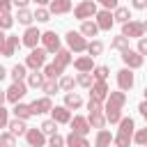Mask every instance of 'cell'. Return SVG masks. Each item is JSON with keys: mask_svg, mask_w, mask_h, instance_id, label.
<instances>
[{"mask_svg": "<svg viewBox=\"0 0 147 147\" xmlns=\"http://www.w3.org/2000/svg\"><path fill=\"white\" fill-rule=\"evenodd\" d=\"M96 2L94 0H83L80 5H76L74 7V16L78 18V21H87V18H94L96 16Z\"/></svg>", "mask_w": 147, "mask_h": 147, "instance_id": "1", "label": "cell"}, {"mask_svg": "<svg viewBox=\"0 0 147 147\" xmlns=\"http://www.w3.org/2000/svg\"><path fill=\"white\" fill-rule=\"evenodd\" d=\"M46 48H30V55L25 57V67L28 69H32V71H37V69H41L44 64H46Z\"/></svg>", "mask_w": 147, "mask_h": 147, "instance_id": "2", "label": "cell"}, {"mask_svg": "<svg viewBox=\"0 0 147 147\" xmlns=\"http://www.w3.org/2000/svg\"><path fill=\"white\" fill-rule=\"evenodd\" d=\"M5 94H7V101H9V103H18V101L28 94V83H25V80H16V83H11V85L5 90Z\"/></svg>", "mask_w": 147, "mask_h": 147, "instance_id": "3", "label": "cell"}, {"mask_svg": "<svg viewBox=\"0 0 147 147\" xmlns=\"http://www.w3.org/2000/svg\"><path fill=\"white\" fill-rule=\"evenodd\" d=\"M64 39H67V46H69V51H74V53H83V51L87 48V41H85V37H83L80 32H76V30H69V32L64 34Z\"/></svg>", "mask_w": 147, "mask_h": 147, "instance_id": "4", "label": "cell"}, {"mask_svg": "<svg viewBox=\"0 0 147 147\" xmlns=\"http://www.w3.org/2000/svg\"><path fill=\"white\" fill-rule=\"evenodd\" d=\"M122 62H124V67H129V69H140L142 67V55L138 53V51H133V48H124L122 51Z\"/></svg>", "mask_w": 147, "mask_h": 147, "instance_id": "5", "label": "cell"}, {"mask_svg": "<svg viewBox=\"0 0 147 147\" xmlns=\"http://www.w3.org/2000/svg\"><path fill=\"white\" fill-rule=\"evenodd\" d=\"M122 34L124 37H129V39H140V37H145V30H142V23L140 21H126V23H122Z\"/></svg>", "mask_w": 147, "mask_h": 147, "instance_id": "6", "label": "cell"}, {"mask_svg": "<svg viewBox=\"0 0 147 147\" xmlns=\"http://www.w3.org/2000/svg\"><path fill=\"white\" fill-rule=\"evenodd\" d=\"M133 83H136V76H133V69H129V67H124V69H119V71H117V87H119L122 92H129V90L133 87Z\"/></svg>", "mask_w": 147, "mask_h": 147, "instance_id": "7", "label": "cell"}, {"mask_svg": "<svg viewBox=\"0 0 147 147\" xmlns=\"http://www.w3.org/2000/svg\"><path fill=\"white\" fill-rule=\"evenodd\" d=\"M94 23L99 25V30H103V32H108L113 25H115V18H113V11L110 9H99L96 11V16H94Z\"/></svg>", "mask_w": 147, "mask_h": 147, "instance_id": "8", "label": "cell"}, {"mask_svg": "<svg viewBox=\"0 0 147 147\" xmlns=\"http://www.w3.org/2000/svg\"><path fill=\"white\" fill-rule=\"evenodd\" d=\"M41 44H44V48H46V53H57L60 51V37L53 32V30H46V32H41Z\"/></svg>", "mask_w": 147, "mask_h": 147, "instance_id": "9", "label": "cell"}, {"mask_svg": "<svg viewBox=\"0 0 147 147\" xmlns=\"http://www.w3.org/2000/svg\"><path fill=\"white\" fill-rule=\"evenodd\" d=\"M25 140H28V147H46V136L41 129H30L25 131Z\"/></svg>", "mask_w": 147, "mask_h": 147, "instance_id": "10", "label": "cell"}, {"mask_svg": "<svg viewBox=\"0 0 147 147\" xmlns=\"http://www.w3.org/2000/svg\"><path fill=\"white\" fill-rule=\"evenodd\" d=\"M108 83L106 80H94L92 83V87H90V99H96V101H106V96H108Z\"/></svg>", "mask_w": 147, "mask_h": 147, "instance_id": "11", "label": "cell"}, {"mask_svg": "<svg viewBox=\"0 0 147 147\" xmlns=\"http://www.w3.org/2000/svg\"><path fill=\"white\" fill-rule=\"evenodd\" d=\"M51 108H53V101H51V96H39V99H34L32 103H30V110H32V115H44V113H51Z\"/></svg>", "mask_w": 147, "mask_h": 147, "instance_id": "12", "label": "cell"}, {"mask_svg": "<svg viewBox=\"0 0 147 147\" xmlns=\"http://www.w3.org/2000/svg\"><path fill=\"white\" fill-rule=\"evenodd\" d=\"M69 126H71V131H74V133H78V136H87V133L92 131V126H90L87 117H80V115H74V117H71V122H69Z\"/></svg>", "mask_w": 147, "mask_h": 147, "instance_id": "13", "label": "cell"}, {"mask_svg": "<svg viewBox=\"0 0 147 147\" xmlns=\"http://www.w3.org/2000/svg\"><path fill=\"white\" fill-rule=\"evenodd\" d=\"M39 41H41V32H39L37 28L28 25V28H25V32H23V39H21V44H23V46H28V48H34Z\"/></svg>", "mask_w": 147, "mask_h": 147, "instance_id": "14", "label": "cell"}, {"mask_svg": "<svg viewBox=\"0 0 147 147\" xmlns=\"http://www.w3.org/2000/svg\"><path fill=\"white\" fill-rule=\"evenodd\" d=\"M51 119H55L57 124H69L71 122V110L67 106H53L51 108Z\"/></svg>", "mask_w": 147, "mask_h": 147, "instance_id": "15", "label": "cell"}, {"mask_svg": "<svg viewBox=\"0 0 147 147\" xmlns=\"http://www.w3.org/2000/svg\"><path fill=\"white\" fill-rule=\"evenodd\" d=\"M21 46V39L16 37V34H9L7 39H5V44L0 46V55H5V57H11L14 53H16V48Z\"/></svg>", "mask_w": 147, "mask_h": 147, "instance_id": "16", "label": "cell"}, {"mask_svg": "<svg viewBox=\"0 0 147 147\" xmlns=\"http://www.w3.org/2000/svg\"><path fill=\"white\" fill-rule=\"evenodd\" d=\"M71 7H74L71 0H51V2H48V11L55 14V16H60V14H69Z\"/></svg>", "mask_w": 147, "mask_h": 147, "instance_id": "17", "label": "cell"}, {"mask_svg": "<svg viewBox=\"0 0 147 147\" xmlns=\"http://www.w3.org/2000/svg\"><path fill=\"white\" fill-rule=\"evenodd\" d=\"M74 67H76L78 74H90V71L94 69V57H90V55L76 57V60H74Z\"/></svg>", "mask_w": 147, "mask_h": 147, "instance_id": "18", "label": "cell"}, {"mask_svg": "<svg viewBox=\"0 0 147 147\" xmlns=\"http://www.w3.org/2000/svg\"><path fill=\"white\" fill-rule=\"evenodd\" d=\"M124 103H126V92H108V96H106V106H113V108H124Z\"/></svg>", "mask_w": 147, "mask_h": 147, "instance_id": "19", "label": "cell"}, {"mask_svg": "<svg viewBox=\"0 0 147 147\" xmlns=\"http://www.w3.org/2000/svg\"><path fill=\"white\" fill-rule=\"evenodd\" d=\"M71 62H74V57H71V51H69V48H60V51L55 53V64H57L60 69H67Z\"/></svg>", "mask_w": 147, "mask_h": 147, "instance_id": "20", "label": "cell"}, {"mask_svg": "<svg viewBox=\"0 0 147 147\" xmlns=\"http://www.w3.org/2000/svg\"><path fill=\"white\" fill-rule=\"evenodd\" d=\"M7 129H9V133H11V136H25V131H28V124H25V119H18V117H14V119H9Z\"/></svg>", "mask_w": 147, "mask_h": 147, "instance_id": "21", "label": "cell"}, {"mask_svg": "<svg viewBox=\"0 0 147 147\" xmlns=\"http://www.w3.org/2000/svg\"><path fill=\"white\" fill-rule=\"evenodd\" d=\"M64 145H67V147H90L87 138H85V136H78V133H74V131L64 138Z\"/></svg>", "mask_w": 147, "mask_h": 147, "instance_id": "22", "label": "cell"}, {"mask_svg": "<svg viewBox=\"0 0 147 147\" xmlns=\"http://www.w3.org/2000/svg\"><path fill=\"white\" fill-rule=\"evenodd\" d=\"M78 32H80L83 37H96L101 30H99V25H96L94 21H90V18H87V21H83V23H80V30H78Z\"/></svg>", "mask_w": 147, "mask_h": 147, "instance_id": "23", "label": "cell"}, {"mask_svg": "<svg viewBox=\"0 0 147 147\" xmlns=\"http://www.w3.org/2000/svg\"><path fill=\"white\" fill-rule=\"evenodd\" d=\"M64 106H67L69 110H78V108L83 106V96L76 94V92H67V94H64Z\"/></svg>", "mask_w": 147, "mask_h": 147, "instance_id": "24", "label": "cell"}, {"mask_svg": "<svg viewBox=\"0 0 147 147\" xmlns=\"http://www.w3.org/2000/svg\"><path fill=\"white\" fill-rule=\"evenodd\" d=\"M110 142H113V133L106 129H99V133L94 138V147H110Z\"/></svg>", "mask_w": 147, "mask_h": 147, "instance_id": "25", "label": "cell"}, {"mask_svg": "<svg viewBox=\"0 0 147 147\" xmlns=\"http://www.w3.org/2000/svg\"><path fill=\"white\" fill-rule=\"evenodd\" d=\"M14 117H18V119H28V117H32V110H30V103H14Z\"/></svg>", "mask_w": 147, "mask_h": 147, "instance_id": "26", "label": "cell"}, {"mask_svg": "<svg viewBox=\"0 0 147 147\" xmlns=\"http://www.w3.org/2000/svg\"><path fill=\"white\" fill-rule=\"evenodd\" d=\"M113 18H115V23H126V21H131V9L129 7H115Z\"/></svg>", "mask_w": 147, "mask_h": 147, "instance_id": "27", "label": "cell"}, {"mask_svg": "<svg viewBox=\"0 0 147 147\" xmlns=\"http://www.w3.org/2000/svg\"><path fill=\"white\" fill-rule=\"evenodd\" d=\"M9 76H11L14 83H16V80H25V76H28V67H25V64H14V67L9 69Z\"/></svg>", "mask_w": 147, "mask_h": 147, "instance_id": "28", "label": "cell"}, {"mask_svg": "<svg viewBox=\"0 0 147 147\" xmlns=\"http://www.w3.org/2000/svg\"><path fill=\"white\" fill-rule=\"evenodd\" d=\"M25 78H28V80H25V83H28V87H41V85H44V80H46V76H44V74H39V69H37V71H32V74H28Z\"/></svg>", "mask_w": 147, "mask_h": 147, "instance_id": "29", "label": "cell"}, {"mask_svg": "<svg viewBox=\"0 0 147 147\" xmlns=\"http://www.w3.org/2000/svg\"><path fill=\"white\" fill-rule=\"evenodd\" d=\"M39 90H41L46 96H53L55 92H60V85H57V80H55V78H46V80H44V85H41Z\"/></svg>", "mask_w": 147, "mask_h": 147, "instance_id": "30", "label": "cell"}, {"mask_svg": "<svg viewBox=\"0 0 147 147\" xmlns=\"http://www.w3.org/2000/svg\"><path fill=\"white\" fill-rule=\"evenodd\" d=\"M16 21H18L21 25H25V28H28V25L34 21V14H32L28 7H23V9H18V14H16Z\"/></svg>", "mask_w": 147, "mask_h": 147, "instance_id": "31", "label": "cell"}, {"mask_svg": "<svg viewBox=\"0 0 147 147\" xmlns=\"http://www.w3.org/2000/svg\"><path fill=\"white\" fill-rule=\"evenodd\" d=\"M62 74H64V69H60L55 62H51V64H44V76H46V78H55V80H57Z\"/></svg>", "mask_w": 147, "mask_h": 147, "instance_id": "32", "label": "cell"}, {"mask_svg": "<svg viewBox=\"0 0 147 147\" xmlns=\"http://www.w3.org/2000/svg\"><path fill=\"white\" fill-rule=\"evenodd\" d=\"M110 48H115V51H124V48H129V37H124V34H117V37H113L110 39Z\"/></svg>", "mask_w": 147, "mask_h": 147, "instance_id": "33", "label": "cell"}, {"mask_svg": "<svg viewBox=\"0 0 147 147\" xmlns=\"http://www.w3.org/2000/svg\"><path fill=\"white\" fill-rule=\"evenodd\" d=\"M87 122L92 129H103L106 126V115L103 113H94V115H87Z\"/></svg>", "mask_w": 147, "mask_h": 147, "instance_id": "34", "label": "cell"}, {"mask_svg": "<svg viewBox=\"0 0 147 147\" xmlns=\"http://www.w3.org/2000/svg\"><path fill=\"white\" fill-rule=\"evenodd\" d=\"M85 51H87V55H90V57H96V55H101V53H103V44H101L99 39H92V41L87 44V48H85Z\"/></svg>", "mask_w": 147, "mask_h": 147, "instance_id": "35", "label": "cell"}, {"mask_svg": "<svg viewBox=\"0 0 147 147\" xmlns=\"http://www.w3.org/2000/svg\"><path fill=\"white\" fill-rule=\"evenodd\" d=\"M117 124H119V131H122V133H129V136H133V129H136V122H133L131 117H122V119H119Z\"/></svg>", "mask_w": 147, "mask_h": 147, "instance_id": "36", "label": "cell"}, {"mask_svg": "<svg viewBox=\"0 0 147 147\" xmlns=\"http://www.w3.org/2000/svg\"><path fill=\"white\" fill-rule=\"evenodd\" d=\"M92 83H94L92 71H90V74H78V78H76V85H80V87H85V90H90Z\"/></svg>", "mask_w": 147, "mask_h": 147, "instance_id": "37", "label": "cell"}, {"mask_svg": "<svg viewBox=\"0 0 147 147\" xmlns=\"http://www.w3.org/2000/svg\"><path fill=\"white\" fill-rule=\"evenodd\" d=\"M57 85H60L62 92H71L74 85H76V78H74V76H62V78L57 80Z\"/></svg>", "mask_w": 147, "mask_h": 147, "instance_id": "38", "label": "cell"}, {"mask_svg": "<svg viewBox=\"0 0 147 147\" xmlns=\"http://www.w3.org/2000/svg\"><path fill=\"white\" fill-rule=\"evenodd\" d=\"M39 129L44 131V136H53V133H57V122L55 119H44Z\"/></svg>", "mask_w": 147, "mask_h": 147, "instance_id": "39", "label": "cell"}, {"mask_svg": "<svg viewBox=\"0 0 147 147\" xmlns=\"http://www.w3.org/2000/svg\"><path fill=\"white\" fill-rule=\"evenodd\" d=\"M131 140H133V136H129V133H117V136H113V142L117 145V147H129L131 145Z\"/></svg>", "mask_w": 147, "mask_h": 147, "instance_id": "40", "label": "cell"}, {"mask_svg": "<svg viewBox=\"0 0 147 147\" xmlns=\"http://www.w3.org/2000/svg\"><path fill=\"white\" fill-rule=\"evenodd\" d=\"M108 74H110V69H108L106 64H99V67H94V69H92L94 80H106V78H108Z\"/></svg>", "mask_w": 147, "mask_h": 147, "instance_id": "41", "label": "cell"}, {"mask_svg": "<svg viewBox=\"0 0 147 147\" xmlns=\"http://www.w3.org/2000/svg\"><path fill=\"white\" fill-rule=\"evenodd\" d=\"M34 21H39V23L51 21V11H48L46 7H37V11H34Z\"/></svg>", "mask_w": 147, "mask_h": 147, "instance_id": "42", "label": "cell"}, {"mask_svg": "<svg viewBox=\"0 0 147 147\" xmlns=\"http://www.w3.org/2000/svg\"><path fill=\"white\" fill-rule=\"evenodd\" d=\"M94 113H103V103L96 101V99H90V103H87V115H94Z\"/></svg>", "mask_w": 147, "mask_h": 147, "instance_id": "43", "label": "cell"}, {"mask_svg": "<svg viewBox=\"0 0 147 147\" xmlns=\"http://www.w3.org/2000/svg\"><path fill=\"white\" fill-rule=\"evenodd\" d=\"M46 145H48V147H64V138H62L60 133H53V136H48Z\"/></svg>", "mask_w": 147, "mask_h": 147, "instance_id": "44", "label": "cell"}, {"mask_svg": "<svg viewBox=\"0 0 147 147\" xmlns=\"http://www.w3.org/2000/svg\"><path fill=\"white\" fill-rule=\"evenodd\" d=\"M0 145H2V147H16V136H11V133H0Z\"/></svg>", "mask_w": 147, "mask_h": 147, "instance_id": "45", "label": "cell"}, {"mask_svg": "<svg viewBox=\"0 0 147 147\" xmlns=\"http://www.w3.org/2000/svg\"><path fill=\"white\" fill-rule=\"evenodd\" d=\"M14 25V16L11 14H0V30H9Z\"/></svg>", "mask_w": 147, "mask_h": 147, "instance_id": "46", "label": "cell"}, {"mask_svg": "<svg viewBox=\"0 0 147 147\" xmlns=\"http://www.w3.org/2000/svg\"><path fill=\"white\" fill-rule=\"evenodd\" d=\"M133 142H138V145H147V126L140 129V131H133Z\"/></svg>", "mask_w": 147, "mask_h": 147, "instance_id": "47", "label": "cell"}, {"mask_svg": "<svg viewBox=\"0 0 147 147\" xmlns=\"http://www.w3.org/2000/svg\"><path fill=\"white\" fill-rule=\"evenodd\" d=\"M9 124V110L5 106H0V129H5Z\"/></svg>", "mask_w": 147, "mask_h": 147, "instance_id": "48", "label": "cell"}, {"mask_svg": "<svg viewBox=\"0 0 147 147\" xmlns=\"http://www.w3.org/2000/svg\"><path fill=\"white\" fill-rule=\"evenodd\" d=\"M140 55H147V37H140L138 39V48H136Z\"/></svg>", "mask_w": 147, "mask_h": 147, "instance_id": "49", "label": "cell"}, {"mask_svg": "<svg viewBox=\"0 0 147 147\" xmlns=\"http://www.w3.org/2000/svg\"><path fill=\"white\" fill-rule=\"evenodd\" d=\"M96 2H99L103 9H115V7H119V2H117V0H96Z\"/></svg>", "mask_w": 147, "mask_h": 147, "instance_id": "50", "label": "cell"}, {"mask_svg": "<svg viewBox=\"0 0 147 147\" xmlns=\"http://www.w3.org/2000/svg\"><path fill=\"white\" fill-rule=\"evenodd\" d=\"M11 11V0H0V14H9Z\"/></svg>", "mask_w": 147, "mask_h": 147, "instance_id": "51", "label": "cell"}, {"mask_svg": "<svg viewBox=\"0 0 147 147\" xmlns=\"http://www.w3.org/2000/svg\"><path fill=\"white\" fill-rule=\"evenodd\" d=\"M133 9H147V0H131Z\"/></svg>", "mask_w": 147, "mask_h": 147, "instance_id": "52", "label": "cell"}, {"mask_svg": "<svg viewBox=\"0 0 147 147\" xmlns=\"http://www.w3.org/2000/svg\"><path fill=\"white\" fill-rule=\"evenodd\" d=\"M138 110H140V115H142V117H145V122H147V101H140Z\"/></svg>", "mask_w": 147, "mask_h": 147, "instance_id": "53", "label": "cell"}, {"mask_svg": "<svg viewBox=\"0 0 147 147\" xmlns=\"http://www.w3.org/2000/svg\"><path fill=\"white\" fill-rule=\"evenodd\" d=\"M28 2H30V0H11V5H16L18 9H23V7H28Z\"/></svg>", "mask_w": 147, "mask_h": 147, "instance_id": "54", "label": "cell"}, {"mask_svg": "<svg viewBox=\"0 0 147 147\" xmlns=\"http://www.w3.org/2000/svg\"><path fill=\"white\" fill-rule=\"evenodd\" d=\"M7 76H9V71H7V69H5V67H2V64H0V80H5V78H7Z\"/></svg>", "mask_w": 147, "mask_h": 147, "instance_id": "55", "label": "cell"}, {"mask_svg": "<svg viewBox=\"0 0 147 147\" xmlns=\"http://www.w3.org/2000/svg\"><path fill=\"white\" fill-rule=\"evenodd\" d=\"M7 101V94H5V90H0V106Z\"/></svg>", "mask_w": 147, "mask_h": 147, "instance_id": "56", "label": "cell"}, {"mask_svg": "<svg viewBox=\"0 0 147 147\" xmlns=\"http://www.w3.org/2000/svg\"><path fill=\"white\" fill-rule=\"evenodd\" d=\"M5 39H7V34H5V30H0V46L5 44Z\"/></svg>", "mask_w": 147, "mask_h": 147, "instance_id": "57", "label": "cell"}, {"mask_svg": "<svg viewBox=\"0 0 147 147\" xmlns=\"http://www.w3.org/2000/svg\"><path fill=\"white\" fill-rule=\"evenodd\" d=\"M32 2H37V5H39V7H44V5H48V2H51V0H32Z\"/></svg>", "mask_w": 147, "mask_h": 147, "instance_id": "58", "label": "cell"}, {"mask_svg": "<svg viewBox=\"0 0 147 147\" xmlns=\"http://www.w3.org/2000/svg\"><path fill=\"white\" fill-rule=\"evenodd\" d=\"M142 30H145V32H147V21H142Z\"/></svg>", "mask_w": 147, "mask_h": 147, "instance_id": "59", "label": "cell"}, {"mask_svg": "<svg viewBox=\"0 0 147 147\" xmlns=\"http://www.w3.org/2000/svg\"><path fill=\"white\" fill-rule=\"evenodd\" d=\"M145 101H147V87H145Z\"/></svg>", "mask_w": 147, "mask_h": 147, "instance_id": "60", "label": "cell"}, {"mask_svg": "<svg viewBox=\"0 0 147 147\" xmlns=\"http://www.w3.org/2000/svg\"><path fill=\"white\" fill-rule=\"evenodd\" d=\"M142 147H147V145H142Z\"/></svg>", "mask_w": 147, "mask_h": 147, "instance_id": "61", "label": "cell"}, {"mask_svg": "<svg viewBox=\"0 0 147 147\" xmlns=\"http://www.w3.org/2000/svg\"><path fill=\"white\" fill-rule=\"evenodd\" d=\"M0 147H2V145H0Z\"/></svg>", "mask_w": 147, "mask_h": 147, "instance_id": "62", "label": "cell"}, {"mask_svg": "<svg viewBox=\"0 0 147 147\" xmlns=\"http://www.w3.org/2000/svg\"><path fill=\"white\" fill-rule=\"evenodd\" d=\"M46 147H48V145H46Z\"/></svg>", "mask_w": 147, "mask_h": 147, "instance_id": "63", "label": "cell"}]
</instances>
